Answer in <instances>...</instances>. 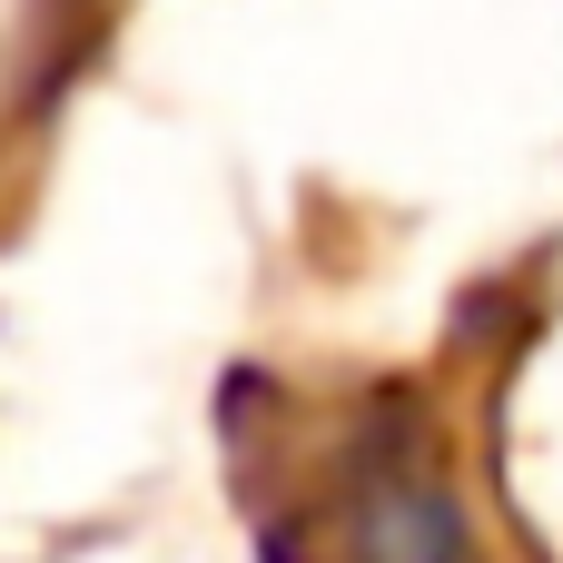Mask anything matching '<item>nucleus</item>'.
Returning <instances> with one entry per match:
<instances>
[{
    "instance_id": "f257e3e1",
    "label": "nucleus",
    "mask_w": 563,
    "mask_h": 563,
    "mask_svg": "<svg viewBox=\"0 0 563 563\" xmlns=\"http://www.w3.org/2000/svg\"><path fill=\"white\" fill-rule=\"evenodd\" d=\"M307 563H465V515L435 465L416 396H356L336 445H317V485L297 495Z\"/></svg>"
}]
</instances>
